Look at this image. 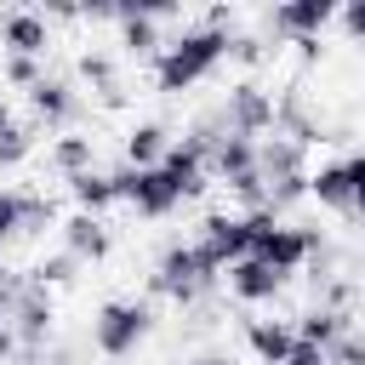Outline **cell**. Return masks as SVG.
I'll list each match as a JSON object with an SVG mask.
<instances>
[{
	"mask_svg": "<svg viewBox=\"0 0 365 365\" xmlns=\"http://www.w3.org/2000/svg\"><path fill=\"white\" fill-rule=\"evenodd\" d=\"M228 40H234V29H211V23H194V29L171 34L165 51L154 57V91L160 97H182L188 86L211 80L217 63L228 57Z\"/></svg>",
	"mask_w": 365,
	"mask_h": 365,
	"instance_id": "obj_1",
	"label": "cell"
},
{
	"mask_svg": "<svg viewBox=\"0 0 365 365\" xmlns=\"http://www.w3.org/2000/svg\"><path fill=\"white\" fill-rule=\"evenodd\" d=\"M217 279H222V268L188 240H177V245H165L160 251V262H154V274H148V285L160 291V297H171L177 308H194V302H205L211 291H217Z\"/></svg>",
	"mask_w": 365,
	"mask_h": 365,
	"instance_id": "obj_2",
	"label": "cell"
},
{
	"mask_svg": "<svg viewBox=\"0 0 365 365\" xmlns=\"http://www.w3.org/2000/svg\"><path fill=\"white\" fill-rule=\"evenodd\" d=\"M245 217H251V257H257V262H268V268H279V274H297L302 262H319V257H325L319 228H291V222H279L274 211H245Z\"/></svg>",
	"mask_w": 365,
	"mask_h": 365,
	"instance_id": "obj_3",
	"label": "cell"
},
{
	"mask_svg": "<svg viewBox=\"0 0 365 365\" xmlns=\"http://www.w3.org/2000/svg\"><path fill=\"white\" fill-rule=\"evenodd\" d=\"M154 331V302L148 297H108L91 314V348L103 359H131Z\"/></svg>",
	"mask_w": 365,
	"mask_h": 365,
	"instance_id": "obj_4",
	"label": "cell"
},
{
	"mask_svg": "<svg viewBox=\"0 0 365 365\" xmlns=\"http://www.w3.org/2000/svg\"><path fill=\"white\" fill-rule=\"evenodd\" d=\"M194 245H200L217 268H234L240 257H251V217H234V211H205V217H200Z\"/></svg>",
	"mask_w": 365,
	"mask_h": 365,
	"instance_id": "obj_5",
	"label": "cell"
},
{
	"mask_svg": "<svg viewBox=\"0 0 365 365\" xmlns=\"http://www.w3.org/2000/svg\"><path fill=\"white\" fill-rule=\"evenodd\" d=\"M51 325H57L51 291H40L34 279H23V285H17V297H11V336H17V348L40 354V348L51 342Z\"/></svg>",
	"mask_w": 365,
	"mask_h": 365,
	"instance_id": "obj_6",
	"label": "cell"
},
{
	"mask_svg": "<svg viewBox=\"0 0 365 365\" xmlns=\"http://www.w3.org/2000/svg\"><path fill=\"white\" fill-rule=\"evenodd\" d=\"M222 125L240 131V137H257V143H262V131H274V91L257 86V80L228 86V97H222Z\"/></svg>",
	"mask_w": 365,
	"mask_h": 365,
	"instance_id": "obj_7",
	"label": "cell"
},
{
	"mask_svg": "<svg viewBox=\"0 0 365 365\" xmlns=\"http://www.w3.org/2000/svg\"><path fill=\"white\" fill-rule=\"evenodd\" d=\"M114 182H120V205H131L137 217H148V222H160V217H171L182 200H177V188L165 182V171L154 165V171H114Z\"/></svg>",
	"mask_w": 365,
	"mask_h": 365,
	"instance_id": "obj_8",
	"label": "cell"
},
{
	"mask_svg": "<svg viewBox=\"0 0 365 365\" xmlns=\"http://www.w3.org/2000/svg\"><path fill=\"white\" fill-rule=\"evenodd\" d=\"M336 0H285V6H274L268 11V29H274V40H291V46H302V40H319L331 23H336Z\"/></svg>",
	"mask_w": 365,
	"mask_h": 365,
	"instance_id": "obj_9",
	"label": "cell"
},
{
	"mask_svg": "<svg viewBox=\"0 0 365 365\" xmlns=\"http://www.w3.org/2000/svg\"><path fill=\"white\" fill-rule=\"evenodd\" d=\"M0 46L11 57H46L51 51V17L34 6H11L0 11Z\"/></svg>",
	"mask_w": 365,
	"mask_h": 365,
	"instance_id": "obj_10",
	"label": "cell"
},
{
	"mask_svg": "<svg viewBox=\"0 0 365 365\" xmlns=\"http://www.w3.org/2000/svg\"><path fill=\"white\" fill-rule=\"evenodd\" d=\"M29 108H34V120L46 125V131H74V120H80V91L63 80V74H46L34 91H29Z\"/></svg>",
	"mask_w": 365,
	"mask_h": 365,
	"instance_id": "obj_11",
	"label": "cell"
},
{
	"mask_svg": "<svg viewBox=\"0 0 365 365\" xmlns=\"http://www.w3.org/2000/svg\"><path fill=\"white\" fill-rule=\"evenodd\" d=\"M274 131L279 137H291V143H331V131H325V120L308 108V91L302 86H285L279 97H274Z\"/></svg>",
	"mask_w": 365,
	"mask_h": 365,
	"instance_id": "obj_12",
	"label": "cell"
},
{
	"mask_svg": "<svg viewBox=\"0 0 365 365\" xmlns=\"http://www.w3.org/2000/svg\"><path fill=\"white\" fill-rule=\"evenodd\" d=\"M114 6H120V17H114V29H120V51L137 57V63L160 57V51H165V40H160V17H148L143 0H114Z\"/></svg>",
	"mask_w": 365,
	"mask_h": 365,
	"instance_id": "obj_13",
	"label": "cell"
},
{
	"mask_svg": "<svg viewBox=\"0 0 365 365\" xmlns=\"http://www.w3.org/2000/svg\"><path fill=\"white\" fill-rule=\"evenodd\" d=\"M57 234H63V251H68V257H80V262H103V257L114 251V228H108L103 217H91V211L63 217V222H57Z\"/></svg>",
	"mask_w": 365,
	"mask_h": 365,
	"instance_id": "obj_14",
	"label": "cell"
},
{
	"mask_svg": "<svg viewBox=\"0 0 365 365\" xmlns=\"http://www.w3.org/2000/svg\"><path fill=\"white\" fill-rule=\"evenodd\" d=\"M285 279H291V274H279V268H268V262H257V257H240V262L228 268V297L245 302V308H257V302H274V297L285 291Z\"/></svg>",
	"mask_w": 365,
	"mask_h": 365,
	"instance_id": "obj_15",
	"label": "cell"
},
{
	"mask_svg": "<svg viewBox=\"0 0 365 365\" xmlns=\"http://www.w3.org/2000/svg\"><path fill=\"white\" fill-rule=\"evenodd\" d=\"M240 336H245L257 365H285L297 354V319H245Z\"/></svg>",
	"mask_w": 365,
	"mask_h": 365,
	"instance_id": "obj_16",
	"label": "cell"
},
{
	"mask_svg": "<svg viewBox=\"0 0 365 365\" xmlns=\"http://www.w3.org/2000/svg\"><path fill=\"white\" fill-rule=\"evenodd\" d=\"M257 171H262V182H291V177H308V148L274 131V137H262V143H257Z\"/></svg>",
	"mask_w": 365,
	"mask_h": 365,
	"instance_id": "obj_17",
	"label": "cell"
},
{
	"mask_svg": "<svg viewBox=\"0 0 365 365\" xmlns=\"http://www.w3.org/2000/svg\"><path fill=\"white\" fill-rule=\"evenodd\" d=\"M257 171V137H240V131H222L217 143H211V177L217 182H240V177H251Z\"/></svg>",
	"mask_w": 365,
	"mask_h": 365,
	"instance_id": "obj_18",
	"label": "cell"
},
{
	"mask_svg": "<svg viewBox=\"0 0 365 365\" xmlns=\"http://www.w3.org/2000/svg\"><path fill=\"white\" fill-rule=\"evenodd\" d=\"M165 154H171V131H165L160 120H137V125L125 131V165H131V171H154Z\"/></svg>",
	"mask_w": 365,
	"mask_h": 365,
	"instance_id": "obj_19",
	"label": "cell"
},
{
	"mask_svg": "<svg viewBox=\"0 0 365 365\" xmlns=\"http://www.w3.org/2000/svg\"><path fill=\"white\" fill-rule=\"evenodd\" d=\"M91 160H97V143H91L86 131H63V137H51V148H46V165H51L63 182L86 177V171H91Z\"/></svg>",
	"mask_w": 365,
	"mask_h": 365,
	"instance_id": "obj_20",
	"label": "cell"
},
{
	"mask_svg": "<svg viewBox=\"0 0 365 365\" xmlns=\"http://www.w3.org/2000/svg\"><path fill=\"white\" fill-rule=\"evenodd\" d=\"M74 68H80V80L97 91V103H103V108H120V103H125V86H120V68H114V57H108V51H97V46H91V51H80V63H74Z\"/></svg>",
	"mask_w": 365,
	"mask_h": 365,
	"instance_id": "obj_21",
	"label": "cell"
},
{
	"mask_svg": "<svg viewBox=\"0 0 365 365\" xmlns=\"http://www.w3.org/2000/svg\"><path fill=\"white\" fill-rule=\"evenodd\" d=\"M354 325H348V314L342 308H325V302H314L302 319H297V342H308V348H336V336H348Z\"/></svg>",
	"mask_w": 365,
	"mask_h": 365,
	"instance_id": "obj_22",
	"label": "cell"
},
{
	"mask_svg": "<svg viewBox=\"0 0 365 365\" xmlns=\"http://www.w3.org/2000/svg\"><path fill=\"white\" fill-rule=\"evenodd\" d=\"M308 200H319L325 211H354V177H348V160L319 165L314 182H308Z\"/></svg>",
	"mask_w": 365,
	"mask_h": 365,
	"instance_id": "obj_23",
	"label": "cell"
},
{
	"mask_svg": "<svg viewBox=\"0 0 365 365\" xmlns=\"http://www.w3.org/2000/svg\"><path fill=\"white\" fill-rule=\"evenodd\" d=\"M68 194H74V205H80V211L103 217V205H114V200H120V182H114V171H86V177H74V182H68Z\"/></svg>",
	"mask_w": 365,
	"mask_h": 365,
	"instance_id": "obj_24",
	"label": "cell"
},
{
	"mask_svg": "<svg viewBox=\"0 0 365 365\" xmlns=\"http://www.w3.org/2000/svg\"><path fill=\"white\" fill-rule=\"evenodd\" d=\"M74 274H80V257H68V251H51V257H40V262L29 268V279H34L40 291H57V285H74Z\"/></svg>",
	"mask_w": 365,
	"mask_h": 365,
	"instance_id": "obj_25",
	"label": "cell"
},
{
	"mask_svg": "<svg viewBox=\"0 0 365 365\" xmlns=\"http://www.w3.org/2000/svg\"><path fill=\"white\" fill-rule=\"evenodd\" d=\"M17 194H23V234L57 228V205H51V194H40V188H17Z\"/></svg>",
	"mask_w": 365,
	"mask_h": 365,
	"instance_id": "obj_26",
	"label": "cell"
},
{
	"mask_svg": "<svg viewBox=\"0 0 365 365\" xmlns=\"http://www.w3.org/2000/svg\"><path fill=\"white\" fill-rule=\"evenodd\" d=\"M0 80L17 86V91H34V86L46 80V68H40V57H11V51H6V57H0Z\"/></svg>",
	"mask_w": 365,
	"mask_h": 365,
	"instance_id": "obj_27",
	"label": "cell"
},
{
	"mask_svg": "<svg viewBox=\"0 0 365 365\" xmlns=\"http://www.w3.org/2000/svg\"><path fill=\"white\" fill-rule=\"evenodd\" d=\"M34 154V125H11L0 131V165H23Z\"/></svg>",
	"mask_w": 365,
	"mask_h": 365,
	"instance_id": "obj_28",
	"label": "cell"
},
{
	"mask_svg": "<svg viewBox=\"0 0 365 365\" xmlns=\"http://www.w3.org/2000/svg\"><path fill=\"white\" fill-rule=\"evenodd\" d=\"M17 234H23V194L0 188V245H11Z\"/></svg>",
	"mask_w": 365,
	"mask_h": 365,
	"instance_id": "obj_29",
	"label": "cell"
},
{
	"mask_svg": "<svg viewBox=\"0 0 365 365\" xmlns=\"http://www.w3.org/2000/svg\"><path fill=\"white\" fill-rule=\"evenodd\" d=\"M268 51H274V46H268L262 34H234V40H228V57H234V63H262Z\"/></svg>",
	"mask_w": 365,
	"mask_h": 365,
	"instance_id": "obj_30",
	"label": "cell"
},
{
	"mask_svg": "<svg viewBox=\"0 0 365 365\" xmlns=\"http://www.w3.org/2000/svg\"><path fill=\"white\" fill-rule=\"evenodd\" d=\"M331 365H365V331H348V336H336V348L325 354Z\"/></svg>",
	"mask_w": 365,
	"mask_h": 365,
	"instance_id": "obj_31",
	"label": "cell"
},
{
	"mask_svg": "<svg viewBox=\"0 0 365 365\" xmlns=\"http://www.w3.org/2000/svg\"><path fill=\"white\" fill-rule=\"evenodd\" d=\"M336 29H342L354 46H365V0H348V6L336 11Z\"/></svg>",
	"mask_w": 365,
	"mask_h": 365,
	"instance_id": "obj_32",
	"label": "cell"
},
{
	"mask_svg": "<svg viewBox=\"0 0 365 365\" xmlns=\"http://www.w3.org/2000/svg\"><path fill=\"white\" fill-rule=\"evenodd\" d=\"M285 365H331V359H325V348H308V342H297V354H291Z\"/></svg>",
	"mask_w": 365,
	"mask_h": 365,
	"instance_id": "obj_33",
	"label": "cell"
},
{
	"mask_svg": "<svg viewBox=\"0 0 365 365\" xmlns=\"http://www.w3.org/2000/svg\"><path fill=\"white\" fill-rule=\"evenodd\" d=\"M297 57H302V68H314V63L325 57V46H319V40H302V46H297Z\"/></svg>",
	"mask_w": 365,
	"mask_h": 365,
	"instance_id": "obj_34",
	"label": "cell"
},
{
	"mask_svg": "<svg viewBox=\"0 0 365 365\" xmlns=\"http://www.w3.org/2000/svg\"><path fill=\"white\" fill-rule=\"evenodd\" d=\"M11 348H17V336H11V325H0V365L11 359Z\"/></svg>",
	"mask_w": 365,
	"mask_h": 365,
	"instance_id": "obj_35",
	"label": "cell"
},
{
	"mask_svg": "<svg viewBox=\"0 0 365 365\" xmlns=\"http://www.w3.org/2000/svg\"><path fill=\"white\" fill-rule=\"evenodd\" d=\"M188 365H234V354H200V359H188Z\"/></svg>",
	"mask_w": 365,
	"mask_h": 365,
	"instance_id": "obj_36",
	"label": "cell"
},
{
	"mask_svg": "<svg viewBox=\"0 0 365 365\" xmlns=\"http://www.w3.org/2000/svg\"><path fill=\"white\" fill-rule=\"evenodd\" d=\"M17 120H11V108H6V97H0V131H11Z\"/></svg>",
	"mask_w": 365,
	"mask_h": 365,
	"instance_id": "obj_37",
	"label": "cell"
},
{
	"mask_svg": "<svg viewBox=\"0 0 365 365\" xmlns=\"http://www.w3.org/2000/svg\"><path fill=\"white\" fill-rule=\"evenodd\" d=\"M354 211H359V217H365V194H359V200H354Z\"/></svg>",
	"mask_w": 365,
	"mask_h": 365,
	"instance_id": "obj_38",
	"label": "cell"
},
{
	"mask_svg": "<svg viewBox=\"0 0 365 365\" xmlns=\"http://www.w3.org/2000/svg\"><path fill=\"white\" fill-rule=\"evenodd\" d=\"M0 308H11V302H6V297H0Z\"/></svg>",
	"mask_w": 365,
	"mask_h": 365,
	"instance_id": "obj_39",
	"label": "cell"
}]
</instances>
